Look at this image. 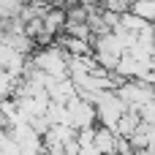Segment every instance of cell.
<instances>
[{
  "label": "cell",
  "instance_id": "obj_1",
  "mask_svg": "<svg viewBox=\"0 0 155 155\" xmlns=\"http://www.w3.org/2000/svg\"><path fill=\"white\" fill-rule=\"evenodd\" d=\"M125 54L120 38L114 33H104V35H93V60L104 68V71H114L120 57Z\"/></svg>",
  "mask_w": 155,
  "mask_h": 155
},
{
  "label": "cell",
  "instance_id": "obj_2",
  "mask_svg": "<svg viewBox=\"0 0 155 155\" xmlns=\"http://www.w3.org/2000/svg\"><path fill=\"white\" fill-rule=\"evenodd\" d=\"M114 144H117V134L112 128H104V125H95V134H93V147L101 155H112L114 153Z\"/></svg>",
  "mask_w": 155,
  "mask_h": 155
},
{
  "label": "cell",
  "instance_id": "obj_3",
  "mask_svg": "<svg viewBox=\"0 0 155 155\" xmlns=\"http://www.w3.org/2000/svg\"><path fill=\"white\" fill-rule=\"evenodd\" d=\"M120 27H123L125 33H131V35H142V33H147L153 25H147L144 19H139L136 14H131V11H128V14H123V16H120Z\"/></svg>",
  "mask_w": 155,
  "mask_h": 155
},
{
  "label": "cell",
  "instance_id": "obj_4",
  "mask_svg": "<svg viewBox=\"0 0 155 155\" xmlns=\"http://www.w3.org/2000/svg\"><path fill=\"white\" fill-rule=\"evenodd\" d=\"M131 14H136L147 25H155V0H136V3H131Z\"/></svg>",
  "mask_w": 155,
  "mask_h": 155
},
{
  "label": "cell",
  "instance_id": "obj_5",
  "mask_svg": "<svg viewBox=\"0 0 155 155\" xmlns=\"http://www.w3.org/2000/svg\"><path fill=\"white\" fill-rule=\"evenodd\" d=\"M101 8H104V11H112V14H117V16H123V14L131 11V0H101Z\"/></svg>",
  "mask_w": 155,
  "mask_h": 155
},
{
  "label": "cell",
  "instance_id": "obj_6",
  "mask_svg": "<svg viewBox=\"0 0 155 155\" xmlns=\"http://www.w3.org/2000/svg\"><path fill=\"white\" fill-rule=\"evenodd\" d=\"M153 44H155V25H153Z\"/></svg>",
  "mask_w": 155,
  "mask_h": 155
},
{
  "label": "cell",
  "instance_id": "obj_7",
  "mask_svg": "<svg viewBox=\"0 0 155 155\" xmlns=\"http://www.w3.org/2000/svg\"><path fill=\"white\" fill-rule=\"evenodd\" d=\"M131 3H136V0H131Z\"/></svg>",
  "mask_w": 155,
  "mask_h": 155
}]
</instances>
